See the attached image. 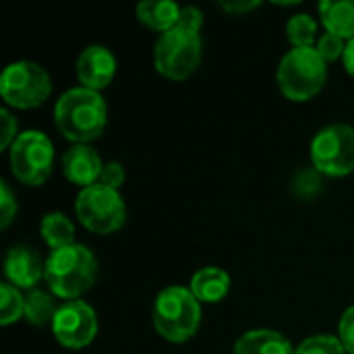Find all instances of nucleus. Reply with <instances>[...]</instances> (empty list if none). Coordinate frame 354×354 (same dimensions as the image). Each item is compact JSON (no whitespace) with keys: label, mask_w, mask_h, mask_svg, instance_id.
Here are the masks:
<instances>
[{"label":"nucleus","mask_w":354,"mask_h":354,"mask_svg":"<svg viewBox=\"0 0 354 354\" xmlns=\"http://www.w3.org/2000/svg\"><path fill=\"white\" fill-rule=\"evenodd\" d=\"M201 324V303L191 288L168 286L153 303L156 332L168 342H187L193 338Z\"/></svg>","instance_id":"nucleus-3"},{"label":"nucleus","mask_w":354,"mask_h":354,"mask_svg":"<svg viewBox=\"0 0 354 354\" xmlns=\"http://www.w3.org/2000/svg\"><path fill=\"white\" fill-rule=\"evenodd\" d=\"M201 25H203V12L195 6H185L180 10V19H178V25L176 27H183V29H189V31H201Z\"/></svg>","instance_id":"nucleus-28"},{"label":"nucleus","mask_w":354,"mask_h":354,"mask_svg":"<svg viewBox=\"0 0 354 354\" xmlns=\"http://www.w3.org/2000/svg\"><path fill=\"white\" fill-rule=\"evenodd\" d=\"M52 334L64 348L81 351L89 346L97 334V315L83 301H66L58 307Z\"/></svg>","instance_id":"nucleus-10"},{"label":"nucleus","mask_w":354,"mask_h":354,"mask_svg":"<svg viewBox=\"0 0 354 354\" xmlns=\"http://www.w3.org/2000/svg\"><path fill=\"white\" fill-rule=\"evenodd\" d=\"M58 313V307L54 303V299L41 290H31L27 297H25V319L31 324V326H46V324H52L54 317Z\"/></svg>","instance_id":"nucleus-19"},{"label":"nucleus","mask_w":354,"mask_h":354,"mask_svg":"<svg viewBox=\"0 0 354 354\" xmlns=\"http://www.w3.org/2000/svg\"><path fill=\"white\" fill-rule=\"evenodd\" d=\"M122 183H124V170H122V166L118 164V162H108V164H104V170H102V174H100V180H97V185H102V187H108V189H120L122 187Z\"/></svg>","instance_id":"nucleus-25"},{"label":"nucleus","mask_w":354,"mask_h":354,"mask_svg":"<svg viewBox=\"0 0 354 354\" xmlns=\"http://www.w3.org/2000/svg\"><path fill=\"white\" fill-rule=\"evenodd\" d=\"M203 41L197 31L174 27L160 35L153 48V62L160 75L172 81L191 77L201 62Z\"/></svg>","instance_id":"nucleus-5"},{"label":"nucleus","mask_w":354,"mask_h":354,"mask_svg":"<svg viewBox=\"0 0 354 354\" xmlns=\"http://www.w3.org/2000/svg\"><path fill=\"white\" fill-rule=\"evenodd\" d=\"M230 276L220 268H203L191 278V292L199 303H220L230 292Z\"/></svg>","instance_id":"nucleus-15"},{"label":"nucleus","mask_w":354,"mask_h":354,"mask_svg":"<svg viewBox=\"0 0 354 354\" xmlns=\"http://www.w3.org/2000/svg\"><path fill=\"white\" fill-rule=\"evenodd\" d=\"M116 75V58L104 46H89L77 58V79L81 87L100 91L112 83Z\"/></svg>","instance_id":"nucleus-11"},{"label":"nucleus","mask_w":354,"mask_h":354,"mask_svg":"<svg viewBox=\"0 0 354 354\" xmlns=\"http://www.w3.org/2000/svg\"><path fill=\"white\" fill-rule=\"evenodd\" d=\"M79 222L95 234H112L124 226L127 207L116 189L93 185L81 189L75 201Z\"/></svg>","instance_id":"nucleus-6"},{"label":"nucleus","mask_w":354,"mask_h":354,"mask_svg":"<svg viewBox=\"0 0 354 354\" xmlns=\"http://www.w3.org/2000/svg\"><path fill=\"white\" fill-rule=\"evenodd\" d=\"M311 162L326 176H346L354 172V129L330 124L311 141Z\"/></svg>","instance_id":"nucleus-9"},{"label":"nucleus","mask_w":354,"mask_h":354,"mask_svg":"<svg viewBox=\"0 0 354 354\" xmlns=\"http://www.w3.org/2000/svg\"><path fill=\"white\" fill-rule=\"evenodd\" d=\"M319 56L326 60V62H334L338 58L344 56V50H346V44L342 37L334 35V33H324L319 39H317V48Z\"/></svg>","instance_id":"nucleus-23"},{"label":"nucleus","mask_w":354,"mask_h":354,"mask_svg":"<svg viewBox=\"0 0 354 354\" xmlns=\"http://www.w3.org/2000/svg\"><path fill=\"white\" fill-rule=\"evenodd\" d=\"M342 60H344V68H346V73L354 77V39H348Z\"/></svg>","instance_id":"nucleus-30"},{"label":"nucleus","mask_w":354,"mask_h":354,"mask_svg":"<svg viewBox=\"0 0 354 354\" xmlns=\"http://www.w3.org/2000/svg\"><path fill=\"white\" fill-rule=\"evenodd\" d=\"M102 170H104V162H102L100 153L89 145H73L62 156L64 176L73 185H79L81 189L97 185Z\"/></svg>","instance_id":"nucleus-13"},{"label":"nucleus","mask_w":354,"mask_h":354,"mask_svg":"<svg viewBox=\"0 0 354 354\" xmlns=\"http://www.w3.org/2000/svg\"><path fill=\"white\" fill-rule=\"evenodd\" d=\"M180 10L183 8L172 0H145V2H139L137 17L145 27L166 33L178 25Z\"/></svg>","instance_id":"nucleus-16"},{"label":"nucleus","mask_w":354,"mask_h":354,"mask_svg":"<svg viewBox=\"0 0 354 354\" xmlns=\"http://www.w3.org/2000/svg\"><path fill=\"white\" fill-rule=\"evenodd\" d=\"M15 216H17V201L12 197L10 187L2 180L0 183V226L8 228Z\"/></svg>","instance_id":"nucleus-24"},{"label":"nucleus","mask_w":354,"mask_h":354,"mask_svg":"<svg viewBox=\"0 0 354 354\" xmlns=\"http://www.w3.org/2000/svg\"><path fill=\"white\" fill-rule=\"evenodd\" d=\"M54 145L39 131H25L10 147V170L27 187L44 185L52 174Z\"/></svg>","instance_id":"nucleus-8"},{"label":"nucleus","mask_w":354,"mask_h":354,"mask_svg":"<svg viewBox=\"0 0 354 354\" xmlns=\"http://www.w3.org/2000/svg\"><path fill=\"white\" fill-rule=\"evenodd\" d=\"M295 354H346V351H344L340 338L313 336V338H307L303 344H299Z\"/></svg>","instance_id":"nucleus-22"},{"label":"nucleus","mask_w":354,"mask_h":354,"mask_svg":"<svg viewBox=\"0 0 354 354\" xmlns=\"http://www.w3.org/2000/svg\"><path fill=\"white\" fill-rule=\"evenodd\" d=\"M4 274L8 284H12L15 288H25L31 290L46 274V263L41 261V257L29 249V247H12L6 253L4 259Z\"/></svg>","instance_id":"nucleus-12"},{"label":"nucleus","mask_w":354,"mask_h":354,"mask_svg":"<svg viewBox=\"0 0 354 354\" xmlns=\"http://www.w3.org/2000/svg\"><path fill=\"white\" fill-rule=\"evenodd\" d=\"M39 230H41V239L46 241V245L52 251L75 245V226L60 212H52V214L44 216Z\"/></svg>","instance_id":"nucleus-18"},{"label":"nucleus","mask_w":354,"mask_h":354,"mask_svg":"<svg viewBox=\"0 0 354 354\" xmlns=\"http://www.w3.org/2000/svg\"><path fill=\"white\" fill-rule=\"evenodd\" d=\"M286 35L295 48H313L315 35H317V23L307 12L295 15L290 17L286 25Z\"/></svg>","instance_id":"nucleus-20"},{"label":"nucleus","mask_w":354,"mask_h":354,"mask_svg":"<svg viewBox=\"0 0 354 354\" xmlns=\"http://www.w3.org/2000/svg\"><path fill=\"white\" fill-rule=\"evenodd\" d=\"M278 87L292 102H309L328 79V62L315 48H292L278 64Z\"/></svg>","instance_id":"nucleus-4"},{"label":"nucleus","mask_w":354,"mask_h":354,"mask_svg":"<svg viewBox=\"0 0 354 354\" xmlns=\"http://www.w3.org/2000/svg\"><path fill=\"white\" fill-rule=\"evenodd\" d=\"M338 332H340L338 338H340L344 351L348 354H354V305L344 311V315H342V319H340Z\"/></svg>","instance_id":"nucleus-26"},{"label":"nucleus","mask_w":354,"mask_h":354,"mask_svg":"<svg viewBox=\"0 0 354 354\" xmlns=\"http://www.w3.org/2000/svg\"><path fill=\"white\" fill-rule=\"evenodd\" d=\"M319 17L328 33H334L342 39H354V0L322 2Z\"/></svg>","instance_id":"nucleus-17"},{"label":"nucleus","mask_w":354,"mask_h":354,"mask_svg":"<svg viewBox=\"0 0 354 354\" xmlns=\"http://www.w3.org/2000/svg\"><path fill=\"white\" fill-rule=\"evenodd\" d=\"M97 276V261L93 253L83 245H71L64 249H56L46 259L44 280L50 290L58 299L77 301L85 295Z\"/></svg>","instance_id":"nucleus-2"},{"label":"nucleus","mask_w":354,"mask_h":354,"mask_svg":"<svg viewBox=\"0 0 354 354\" xmlns=\"http://www.w3.org/2000/svg\"><path fill=\"white\" fill-rule=\"evenodd\" d=\"M54 120L62 137L75 145H87L102 137L108 122V108L100 91L75 87L64 91L56 102Z\"/></svg>","instance_id":"nucleus-1"},{"label":"nucleus","mask_w":354,"mask_h":354,"mask_svg":"<svg viewBox=\"0 0 354 354\" xmlns=\"http://www.w3.org/2000/svg\"><path fill=\"white\" fill-rule=\"evenodd\" d=\"M0 120H2V139H0V145L2 149H8L12 147V143L17 141V120L15 116L8 112V110H0Z\"/></svg>","instance_id":"nucleus-27"},{"label":"nucleus","mask_w":354,"mask_h":354,"mask_svg":"<svg viewBox=\"0 0 354 354\" xmlns=\"http://www.w3.org/2000/svg\"><path fill=\"white\" fill-rule=\"evenodd\" d=\"M2 100L12 108H37L52 93L50 75L35 62L19 60L8 64L0 75Z\"/></svg>","instance_id":"nucleus-7"},{"label":"nucleus","mask_w":354,"mask_h":354,"mask_svg":"<svg viewBox=\"0 0 354 354\" xmlns=\"http://www.w3.org/2000/svg\"><path fill=\"white\" fill-rule=\"evenodd\" d=\"M220 6L224 8V10H228V12H232V15H243V12H251L253 8H257L259 6V2L257 0H245V2H220Z\"/></svg>","instance_id":"nucleus-29"},{"label":"nucleus","mask_w":354,"mask_h":354,"mask_svg":"<svg viewBox=\"0 0 354 354\" xmlns=\"http://www.w3.org/2000/svg\"><path fill=\"white\" fill-rule=\"evenodd\" d=\"M25 315V297H21L19 288L8 282L0 286V324L10 326Z\"/></svg>","instance_id":"nucleus-21"},{"label":"nucleus","mask_w":354,"mask_h":354,"mask_svg":"<svg viewBox=\"0 0 354 354\" xmlns=\"http://www.w3.org/2000/svg\"><path fill=\"white\" fill-rule=\"evenodd\" d=\"M297 348L274 330H251L239 338L234 354H295Z\"/></svg>","instance_id":"nucleus-14"}]
</instances>
